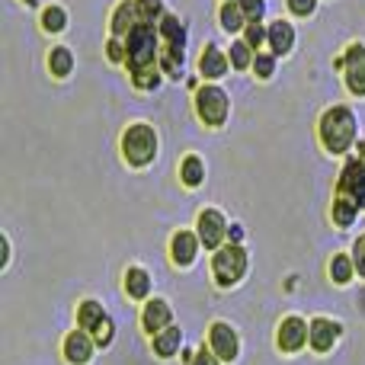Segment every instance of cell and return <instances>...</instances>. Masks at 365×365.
I'll list each match as a JSON object with an SVG mask.
<instances>
[{"mask_svg":"<svg viewBox=\"0 0 365 365\" xmlns=\"http://www.w3.org/2000/svg\"><path fill=\"white\" fill-rule=\"evenodd\" d=\"M356 115L349 106H330L327 113L317 122V135H321V145L327 154H349L356 145Z\"/></svg>","mask_w":365,"mask_h":365,"instance_id":"cell-1","label":"cell"},{"mask_svg":"<svg viewBox=\"0 0 365 365\" xmlns=\"http://www.w3.org/2000/svg\"><path fill=\"white\" fill-rule=\"evenodd\" d=\"M160 42H164V38H160L158 23H145V19H141V23L125 36V48H128L125 68H128V74L148 68V64H160V48H164Z\"/></svg>","mask_w":365,"mask_h":365,"instance_id":"cell-2","label":"cell"},{"mask_svg":"<svg viewBox=\"0 0 365 365\" xmlns=\"http://www.w3.org/2000/svg\"><path fill=\"white\" fill-rule=\"evenodd\" d=\"M250 269V257L240 244H225L212 257V279L218 289H234Z\"/></svg>","mask_w":365,"mask_h":365,"instance_id":"cell-3","label":"cell"},{"mask_svg":"<svg viewBox=\"0 0 365 365\" xmlns=\"http://www.w3.org/2000/svg\"><path fill=\"white\" fill-rule=\"evenodd\" d=\"M122 158L128 167H148L158 158V132L148 122H135L122 132Z\"/></svg>","mask_w":365,"mask_h":365,"instance_id":"cell-4","label":"cell"},{"mask_svg":"<svg viewBox=\"0 0 365 365\" xmlns=\"http://www.w3.org/2000/svg\"><path fill=\"white\" fill-rule=\"evenodd\" d=\"M192 106L199 122L208 128H221L227 122V115H231V100H227V93L218 83H202L192 96Z\"/></svg>","mask_w":365,"mask_h":365,"instance_id":"cell-5","label":"cell"},{"mask_svg":"<svg viewBox=\"0 0 365 365\" xmlns=\"http://www.w3.org/2000/svg\"><path fill=\"white\" fill-rule=\"evenodd\" d=\"M336 68L343 71V81H346L349 93L353 96H365V45L353 42L340 58H336Z\"/></svg>","mask_w":365,"mask_h":365,"instance_id":"cell-6","label":"cell"},{"mask_svg":"<svg viewBox=\"0 0 365 365\" xmlns=\"http://www.w3.org/2000/svg\"><path fill=\"white\" fill-rule=\"evenodd\" d=\"M227 221L225 215L218 212V208H202L199 218H195V234H199L202 247L205 250H218V247H225V237H227Z\"/></svg>","mask_w":365,"mask_h":365,"instance_id":"cell-7","label":"cell"},{"mask_svg":"<svg viewBox=\"0 0 365 365\" xmlns=\"http://www.w3.org/2000/svg\"><path fill=\"white\" fill-rule=\"evenodd\" d=\"M336 195H349L359 208H365V158H346L336 180Z\"/></svg>","mask_w":365,"mask_h":365,"instance_id":"cell-8","label":"cell"},{"mask_svg":"<svg viewBox=\"0 0 365 365\" xmlns=\"http://www.w3.org/2000/svg\"><path fill=\"white\" fill-rule=\"evenodd\" d=\"M308 340H311V324L304 321V317H298V314L285 317V321L279 324V330H276V343H279L282 353H298V349H304V343Z\"/></svg>","mask_w":365,"mask_h":365,"instance_id":"cell-9","label":"cell"},{"mask_svg":"<svg viewBox=\"0 0 365 365\" xmlns=\"http://www.w3.org/2000/svg\"><path fill=\"white\" fill-rule=\"evenodd\" d=\"M208 346L215 349V356H218L221 362H234L240 356V336L231 324L218 321V324H212V330H208Z\"/></svg>","mask_w":365,"mask_h":365,"instance_id":"cell-10","label":"cell"},{"mask_svg":"<svg viewBox=\"0 0 365 365\" xmlns=\"http://www.w3.org/2000/svg\"><path fill=\"white\" fill-rule=\"evenodd\" d=\"M61 353H64V362L68 365H87L90 359H93V353H96L93 334H90V330H81V327L71 330V334L64 336Z\"/></svg>","mask_w":365,"mask_h":365,"instance_id":"cell-11","label":"cell"},{"mask_svg":"<svg viewBox=\"0 0 365 365\" xmlns=\"http://www.w3.org/2000/svg\"><path fill=\"white\" fill-rule=\"evenodd\" d=\"M141 327H145L148 336L160 334V330L173 327V311L164 298H148L145 302V311H141Z\"/></svg>","mask_w":365,"mask_h":365,"instance_id":"cell-12","label":"cell"},{"mask_svg":"<svg viewBox=\"0 0 365 365\" xmlns=\"http://www.w3.org/2000/svg\"><path fill=\"white\" fill-rule=\"evenodd\" d=\"M343 327L336 321H330V317H314L311 321V349L314 353H330V349L336 346V340H340Z\"/></svg>","mask_w":365,"mask_h":365,"instance_id":"cell-13","label":"cell"},{"mask_svg":"<svg viewBox=\"0 0 365 365\" xmlns=\"http://www.w3.org/2000/svg\"><path fill=\"white\" fill-rule=\"evenodd\" d=\"M202 250V240L195 231H177L170 237V259L177 266H192Z\"/></svg>","mask_w":365,"mask_h":365,"instance_id":"cell-14","label":"cell"},{"mask_svg":"<svg viewBox=\"0 0 365 365\" xmlns=\"http://www.w3.org/2000/svg\"><path fill=\"white\" fill-rule=\"evenodd\" d=\"M227 64H231L227 51H221L218 45H205L199 55V74L205 77V81H221V77L227 74Z\"/></svg>","mask_w":365,"mask_h":365,"instance_id":"cell-15","label":"cell"},{"mask_svg":"<svg viewBox=\"0 0 365 365\" xmlns=\"http://www.w3.org/2000/svg\"><path fill=\"white\" fill-rule=\"evenodd\" d=\"M138 23H141L138 4H135V0H122V4L115 6V13H113V23H109V29H113L115 38H125Z\"/></svg>","mask_w":365,"mask_h":365,"instance_id":"cell-16","label":"cell"},{"mask_svg":"<svg viewBox=\"0 0 365 365\" xmlns=\"http://www.w3.org/2000/svg\"><path fill=\"white\" fill-rule=\"evenodd\" d=\"M269 51L272 55H289L292 48H295V26L289 23V19H276V23H269Z\"/></svg>","mask_w":365,"mask_h":365,"instance_id":"cell-17","label":"cell"},{"mask_svg":"<svg viewBox=\"0 0 365 365\" xmlns=\"http://www.w3.org/2000/svg\"><path fill=\"white\" fill-rule=\"evenodd\" d=\"M122 285H125V295L135 298V302H148V295H151V276L141 266H128Z\"/></svg>","mask_w":365,"mask_h":365,"instance_id":"cell-18","label":"cell"},{"mask_svg":"<svg viewBox=\"0 0 365 365\" xmlns=\"http://www.w3.org/2000/svg\"><path fill=\"white\" fill-rule=\"evenodd\" d=\"M218 23H221V29L234 36V32H244L250 19H247L240 0H225V4H221V10H218Z\"/></svg>","mask_w":365,"mask_h":365,"instance_id":"cell-19","label":"cell"},{"mask_svg":"<svg viewBox=\"0 0 365 365\" xmlns=\"http://www.w3.org/2000/svg\"><path fill=\"white\" fill-rule=\"evenodd\" d=\"M151 343H154V353H158L160 359H173V356L182 349V330L167 327V330H160V334H154Z\"/></svg>","mask_w":365,"mask_h":365,"instance_id":"cell-20","label":"cell"},{"mask_svg":"<svg viewBox=\"0 0 365 365\" xmlns=\"http://www.w3.org/2000/svg\"><path fill=\"white\" fill-rule=\"evenodd\" d=\"M180 182L189 189L205 182V160H202L199 154H186V158L180 160Z\"/></svg>","mask_w":365,"mask_h":365,"instance_id":"cell-21","label":"cell"},{"mask_svg":"<svg viewBox=\"0 0 365 365\" xmlns=\"http://www.w3.org/2000/svg\"><path fill=\"white\" fill-rule=\"evenodd\" d=\"M182 61H186V48H182V45H164V48H160V71H164V77L180 81Z\"/></svg>","mask_w":365,"mask_h":365,"instance_id":"cell-22","label":"cell"},{"mask_svg":"<svg viewBox=\"0 0 365 365\" xmlns=\"http://www.w3.org/2000/svg\"><path fill=\"white\" fill-rule=\"evenodd\" d=\"M106 317H109V314L103 311V304L90 298V302H81V308H77V327H81V330H90V334H93V330L100 327Z\"/></svg>","mask_w":365,"mask_h":365,"instance_id":"cell-23","label":"cell"},{"mask_svg":"<svg viewBox=\"0 0 365 365\" xmlns=\"http://www.w3.org/2000/svg\"><path fill=\"white\" fill-rule=\"evenodd\" d=\"M359 212H362V208L356 205L349 195H336V199H334V208H330V215H334V225H336V227H353L356 218H359Z\"/></svg>","mask_w":365,"mask_h":365,"instance_id":"cell-24","label":"cell"},{"mask_svg":"<svg viewBox=\"0 0 365 365\" xmlns=\"http://www.w3.org/2000/svg\"><path fill=\"white\" fill-rule=\"evenodd\" d=\"M48 71H51V77H58V81L71 77V71H74V51L64 48V45H55V48L48 51Z\"/></svg>","mask_w":365,"mask_h":365,"instance_id":"cell-25","label":"cell"},{"mask_svg":"<svg viewBox=\"0 0 365 365\" xmlns=\"http://www.w3.org/2000/svg\"><path fill=\"white\" fill-rule=\"evenodd\" d=\"M158 29H160V38H164V45H182V48H186V29H182L180 16H173V13H164V16L158 19Z\"/></svg>","mask_w":365,"mask_h":365,"instance_id":"cell-26","label":"cell"},{"mask_svg":"<svg viewBox=\"0 0 365 365\" xmlns=\"http://www.w3.org/2000/svg\"><path fill=\"white\" fill-rule=\"evenodd\" d=\"M330 279L336 285H349L356 279V263H353V253H334L330 259Z\"/></svg>","mask_w":365,"mask_h":365,"instance_id":"cell-27","label":"cell"},{"mask_svg":"<svg viewBox=\"0 0 365 365\" xmlns=\"http://www.w3.org/2000/svg\"><path fill=\"white\" fill-rule=\"evenodd\" d=\"M38 23H42L45 32H51V36H58V32L68 29V13H64V6L51 4L42 10V16H38Z\"/></svg>","mask_w":365,"mask_h":365,"instance_id":"cell-28","label":"cell"},{"mask_svg":"<svg viewBox=\"0 0 365 365\" xmlns=\"http://www.w3.org/2000/svg\"><path fill=\"white\" fill-rule=\"evenodd\" d=\"M227 58H231V68L234 71H250L257 51H253L250 45L244 42V38H237V42H231V51H227Z\"/></svg>","mask_w":365,"mask_h":365,"instance_id":"cell-29","label":"cell"},{"mask_svg":"<svg viewBox=\"0 0 365 365\" xmlns=\"http://www.w3.org/2000/svg\"><path fill=\"white\" fill-rule=\"evenodd\" d=\"M276 61H279V55H272V51H257L250 71L259 77V81H269V77L276 74Z\"/></svg>","mask_w":365,"mask_h":365,"instance_id":"cell-30","label":"cell"},{"mask_svg":"<svg viewBox=\"0 0 365 365\" xmlns=\"http://www.w3.org/2000/svg\"><path fill=\"white\" fill-rule=\"evenodd\" d=\"M244 42L250 45L253 51H259L266 42H269V26H263V23H247V29H244Z\"/></svg>","mask_w":365,"mask_h":365,"instance_id":"cell-31","label":"cell"},{"mask_svg":"<svg viewBox=\"0 0 365 365\" xmlns=\"http://www.w3.org/2000/svg\"><path fill=\"white\" fill-rule=\"evenodd\" d=\"M138 4V13L145 23H158L164 16V0H135Z\"/></svg>","mask_w":365,"mask_h":365,"instance_id":"cell-32","label":"cell"},{"mask_svg":"<svg viewBox=\"0 0 365 365\" xmlns=\"http://www.w3.org/2000/svg\"><path fill=\"white\" fill-rule=\"evenodd\" d=\"M353 263H356V276L365 279V234L353 240Z\"/></svg>","mask_w":365,"mask_h":365,"instance_id":"cell-33","label":"cell"},{"mask_svg":"<svg viewBox=\"0 0 365 365\" xmlns=\"http://www.w3.org/2000/svg\"><path fill=\"white\" fill-rule=\"evenodd\" d=\"M240 6H244L250 23H259V19L266 16V0H240Z\"/></svg>","mask_w":365,"mask_h":365,"instance_id":"cell-34","label":"cell"},{"mask_svg":"<svg viewBox=\"0 0 365 365\" xmlns=\"http://www.w3.org/2000/svg\"><path fill=\"white\" fill-rule=\"evenodd\" d=\"M106 55H109V61H113V64H125V58H128L125 38H113V42L106 45Z\"/></svg>","mask_w":365,"mask_h":365,"instance_id":"cell-35","label":"cell"},{"mask_svg":"<svg viewBox=\"0 0 365 365\" xmlns=\"http://www.w3.org/2000/svg\"><path fill=\"white\" fill-rule=\"evenodd\" d=\"M113 336H115V324L106 317V321L93 330V340H96V346H109V343H113Z\"/></svg>","mask_w":365,"mask_h":365,"instance_id":"cell-36","label":"cell"},{"mask_svg":"<svg viewBox=\"0 0 365 365\" xmlns=\"http://www.w3.org/2000/svg\"><path fill=\"white\" fill-rule=\"evenodd\" d=\"M289 10L295 16H311L317 10V0H289Z\"/></svg>","mask_w":365,"mask_h":365,"instance_id":"cell-37","label":"cell"},{"mask_svg":"<svg viewBox=\"0 0 365 365\" xmlns=\"http://www.w3.org/2000/svg\"><path fill=\"white\" fill-rule=\"evenodd\" d=\"M189 365H221V359L215 356V349H212V346H202L199 353H195V359L189 362Z\"/></svg>","mask_w":365,"mask_h":365,"instance_id":"cell-38","label":"cell"},{"mask_svg":"<svg viewBox=\"0 0 365 365\" xmlns=\"http://www.w3.org/2000/svg\"><path fill=\"white\" fill-rule=\"evenodd\" d=\"M0 244H4V266H6V263H10V240L4 237V240H0Z\"/></svg>","mask_w":365,"mask_h":365,"instance_id":"cell-39","label":"cell"},{"mask_svg":"<svg viewBox=\"0 0 365 365\" xmlns=\"http://www.w3.org/2000/svg\"><path fill=\"white\" fill-rule=\"evenodd\" d=\"M359 158H365V141H359Z\"/></svg>","mask_w":365,"mask_h":365,"instance_id":"cell-40","label":"cell"}]
</instances>
